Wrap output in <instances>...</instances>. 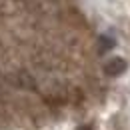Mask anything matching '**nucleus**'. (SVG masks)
I'll list each match as a JSON object with an SVG mask.
<instances>
[{
  "mask_svg": "<svg viewBox=\"0 0 130 130\" xmlns=\"http://www.w3.org/2000/svg\"><path fill=\"white\" fill-rule=\"evenodd\" d=\"M126 60L124 58H110L106 64H104V72L108 74V76H120L122 72H126Z\"/></svg>",
  "mask_w": 130,
  "mask_h": 130,
  "instance_id": "nucleus-1",
  "label": "nucleus"
},
{
  "mask_svg": "<svg viewBox=\"0 0 130 130\" xmlns=\"http://www.w3.org/2000/svg\"><path fill=\"white\" fill-rule=\"evenodd\" d=\"M114 48V40L108 36H100L98 38V54H106L108 50Z\"/></svg>",
  "mask_w": 130,
  "mask_h": 130,
  "instance_id": "nucleus-2",
  "label": "nucleus"
},
{
  "mask_svg": "<svg viewBox=\"0 0 130 130\" xmlns=\"http://www.w3.org/2000/svg\"><path fill=\"white\" fill-rule=\"evenodd\" d=\"M76 130H92V128H90V126H78Z\"/></svg>",
  "mask_w": 130,
  "mask_h": 130,
  "instance_id": "nucleus-3",
  "label": "nucleus"
}]
</instances>
